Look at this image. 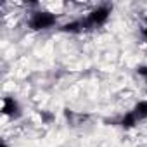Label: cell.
<instances>
[{"label":"cell","mask_w":147,"mask_h":147,"mask_svg":"<svg viewBox=\"0 0 147 147\" xmlns=\"http://www.w3.org/2000/svg\"><path fill=\"white\" fill-rule=\"evenodd\" d=\"M57 23V16L49 12V11H36L31 14L30 21H28V26L33 30V31H43V30H50L54 28Z\"/></svg>","instance_id":"obj_1"},{"label":"cell","mask_w":147,"mask_h":147,"mask_svg":"<svg viewBox=\"0 0 147 147\" xmlns=\"http://www.w3.org/2000/svg\"><path fill=\"white\" fill-rule=\"evenodd\" d=\"M109 16H111V7H109V5H99V7L92 9V11L87 14L85 19H82V21H83V28H85V30L99 28V26H102V24L107 23Z\"/></svg>","instance_id":"obj_2"},{"label":"cell","mask_w":147,"mask_h":147,"mask_svg":"<svg viewBox=\"0 0 147 147\" xmlns=\"http://www.w3.org/2000/svg\"><path fill=\"white\" fill-rule=\"evenodd\" d=\"M2 113L11 118H19L21 116V106L16 99L12 97H4L2 100Z\"/></svg>","instance_id":"obj_3"},{"label":"cell","mask_w":147,"mask_h":147,"mask_svg":"<svg viewBox=\"0 0 147 147\" xmlns=\"http://www.w3.org/2000/svg\"><path fill=\"white\" fill-rule=\"evenodd\" d=\"M61 31H64V33H82V31H85L83 21H82V19H76V21L66 23V24L61 26Z\"/></svg>","instance_id":"obj_4"},{"label":"cell","mask_w":147,"mask_h":147,"mask_svg":"<svg viewBox=\"0 0 147 147\" xmlns=\"http://www.w3.org/2000/svg\"><path fill=\"white\" fill-rule=\"evenodd\" d=\"M131 113L137 116L138 121L147 119V100H138V102L135 104V107L131 109Z\"/></svg>","instance_id":"obj_5"},{"label":"cell","mask_w":147,"mask_h":147,"mask_svg":"<svg viewBox=\"0 0 147 147\" xmlns=\"http://www.w3.org/2000/svg\"><path fill=\"white\" fill-rule=\"evenodd\" d=\"M138 123V119H137V116L130 111V113H126L123 118H121V121H119V125L125 128V130H130V128H133L135 125Z\"/></svg>","instance_id":"obj_6"},{"label":"cell","mask_w":147,"mask_h":147,"mask_svg":"<svg viewBox=\"0 0 147 147\" xmlns=\"http://www.w3.org/2000/svg\"><path fill=\"white\" fill-rule=\"evenodd\" d=\"M40 118H42V121H45V123H52V121H54V114L49 113V111H40Z\"/></svg>","instance_id":"obj_7"},{"label":"cell","mask_w":147,"mask_h":147,"mask_svg":"<svg viewBox=\"0 0 147 147\" xmlns=\"http://www.w3.org/2000/svg\"><path fill=\"white\" fill-rule=\"evenodd\" d=\"M137 73L140 76H144V78H147V66L144 64V66H137Z\"/></svg>","instance_id":"obj_8"},{"label":"cell","mask_w":147,"mask_h":147,"mask_svg":"<svg viewBox=\"0 0 147 147\" xmlns=\"http://www.w3.org/2000/svg\"><path fill=\"white\" fill-rule=\"evenodd\" d=\"M144 38H145V42H147V28H144Z\"/></svg>","instance_id":"obj_9"},{"label":"cell","mask_w":147,"mask_h":147,"mask_svg":"<svg viewBox=\"0 0 147 147\" xmlns=\"http://www.w3.org/2000/svg\"><path fill=\"white\" fill-rule=\"evenodd\" d=\"M2 147H9V145H7V144H5V142H2Z\"/></svg>","instance_id":"obj_10"},{"label":"cell","mask_w":147,"mask_h":147,"mask_svg":"<svg viewBox=\"0 0 147 147\" xmlns=\"http://www.w3.org/2000/svg\"><path fill=\"white\" fill-rule=\"evenodd\" d=\"M145 85H147V78H145Z\"/></svg>","instance_id":"obj_11"}]
</instances>
